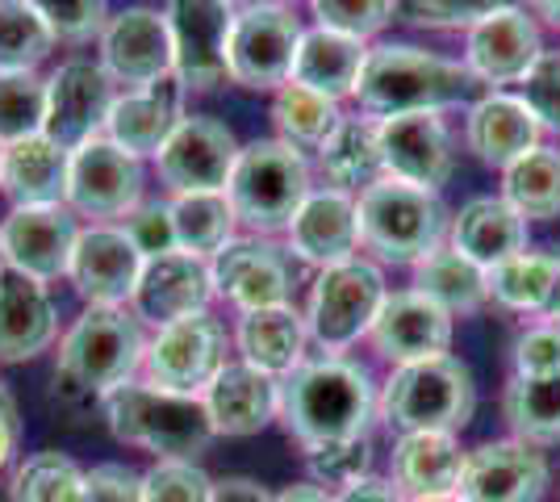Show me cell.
<instances>
[{
    "instance_id": "obj_1",
    "label": "cell",
    "mask_w": 560,
    "mask_h": 502,
    "mask_svg": "<svg viewBox=\"0 0 560 502\" xmlns=\"http://www.w3.org/2000/svg\"><path fill=\"white\" fill-rule=\"evenodd\" d=\"M376 407L373 373L343 357L305 360L280 382V423L305 453L369 435Z\"/></svg>"
},
{
    "instance_id": "obj_2",
    "label": "cell",
    "mask_w": 560,
    "mask_h": 502,
    "mask_svg": "<svg viewBox=\"0 0 560 502\" xmlns=\"http://www.w3.org/2000/svg\"><path fill=\"white\" fill-rule=\"evenodd\" d=\"M147 360V335L126 306H89L59 339L55 385L63 402H101L117 385L135 382Z\"/></svg>"
},
{
    "instance_id": "obj_3",
    "label": "cell",
    "mask_w": 560,
    "mask_h": 502,
    "mask_svg": "<svg viewBox=\"0 0 560 502\" xmlns=\"http://www.w3.org/2000/svg\"><path fill=\"white\" fill-rule=\"evenodd\" d=\"M472 75L465 63L431 55L406 43L369 47L364 72L355 84V101L369 118H397V114H444L472 93Z\"/></svg>"
},
{
    "instance_id": "obj_4",
    "label": "cell",
    "mask_w": 560,
    "mask_h": 502,
    "mask_svg": "<svg viewBox=\"0 0 560 502\" xmlns=\"http://www.w3.org/2000/svg\"><path fill=\"white\" fill-rule=\"evenodd\" d=\"M101 410L121 444L147 448L160 460H197L213 440L210 410L201 398L167 394L151 382L117 385L101 398Z\"/></svg>"
},
{
    "instance_id": "obj_5",
    "label": "cell",
    "mask_w": 560,
    "mask_h": 502,
    "mask_svg": "<svg viewBox=\"0 0 560 502\" xmlns=\"http://www.w3.org/2000/svg\"><path fill=\"white\" fill-rule=\"evenodd\" d=\"M310 192H314V180H310L305 155L280 139H256L243 147L226 185L238 226L264 240L289 231V222Z\"/></svg>"
},
{
    "instance_id": "obj_6",
    "label": "cell",
    "mask_w": 560,
    "mask_h": 502,
    "mask_svg": "<svg viewBox=\"0 0 560 502\" xmlns=\"http://www.w3.org/2000/svg\"><path fill=\"white\" fill-rule=\"evenodd\" d=\"M360 214V247H369L385 264H422L440 252L452 231L440 192L415 189L381 176L373 189L355 197Z\"/></svg>"
},
{
    "instance_id": "obj_7",
    "label": "cell",
    "mask_w": 560,
    "mask_h": 502,
    "mask_svg": "<svg viewBox=\"0 0 560 502\" xmlns=\"http://www.w3.org/2000/svg\"><path fill=\"white\" fill-rule=\"evenodd\" d=\"M477 407V385L465 360L431 357L415 364H397L394 377L381 389V415L406 431H456L468 428Z\"/></svg>"
},
{
    "instance_id": "obj_8",
    "label": "cell",
    "mask_w": 560,
    "mask_h": 502,
    "mask_svg": "<svg viewBox=\"0 0 560 502\" xmlns=\"http://www.w3.org/2000/svg\"><path fill=\"white\" fill-rule=\"evenodd\" d=\"M385 297H389L385 272L373 260H364V256H355L348 264H335V268H323L314 289H310V311H305L310 339L327 357H339L360 335L373 331Z\"/></svg>"
},
{
    "instance_id": "obj_9",
    "label": "cell",
    "mask_w": 560,
    "mask_h": 502,
    "mask_svg": "<svg viewBox=\"0 0 560 502\" xmlns=\"http://www.w3.org/2000/svg\"><path fill=\"white\" fill-rule=\"evenodd\" d=\"M302 34V22L284 4L259 0L252 9H238L231 30V50H226L231 84L252 89V93H277V89H284L293 80Z\"/></svg>"
},
{
    "instance_id": "obj_10",
    "label": "cell",
    "mask_w": 560,
    "mask_h": 502,
    "mask_svg": "<svg viewBox=\"0 0 560 502\" xmlns=\"http://www.w3.org/2000/svg\"><path fill=\"white\" fill-rule=\"evenodd\" d=\"M222 369H226V331L210 311L188 314L172 327H160L155 339H147L142 382H151L155 389L201 398Z\"/></svg>"
},
{
    "instance_id": "obj_11",
    "label": "cell",
    "mask_w": 560,
    "mask_h": 502,
    "mask_svg": "<svg viewBox=\"0 0 560 502\" xmlns=\"http://www.w3.org/2000/svg\"><path fill=\"white\" fill-rule=\"evenodd\" d=\"M142 206V160L105 135L71 151L68 210L89 222L121 226Z\"/></svg>"
},
{
    "instance_id": "obj_12",
    "label": "cell",
    "mask_w": 560,
    "mask_h": 502,
    "mask_svg": "<svg viewBox=\"0 0 560 502\" xmlns=\"http://www.w3.org/2000/svg\"><path fill=\"white\" fill-rule=\"evenodd\" d=\"M231 0H167L164 17L172 34V59H176V80L192 93H210L226 72V50H231L234 30Z\"/></svg>"
},
{
    "instance_id": "obj_13",
    "label": "cell",
    "mask_w": 560,
    "mask_h": 502,
    "mask_svg": "<svg viewBox=\"0 0 560 502\" xmlns=\"http://www.w3.org/2000/svg\"><path fill=\"white\" fill-rule=\"evenodd\" d=\"M243 147L234 143L231 126L210 118V114H192L172 130V139L155 155V172L167 185L172 197L180 192H226L231 185L234 160Z\"/></svg>"
},
{
    "instance_id": "obj_14",
    "label": "cell",
    "mask_w": 560,
    "mask_h": 502,
    "mask_svg": "<svg viewBox=\"0 0 560 502\" xmlns=\"http://www.w3.org/2000/svg\"><path fill=\"white\" fill-rule=\"evenodd\" d=\"M96 43H101L96 63L126 93H139V89L164 80V75H176L172 34H167V17L160 9H147V4L121 9L105 22Z\"/></svg>"
},
{
    "instance_id": "obj_15",
    "label": "cell",
    "mask_w": 560,
    "mask_h": 502,
    "mask_svg": "<svg viewBox=\"0 0 560 502\" xmlns=\"http://www.w3.org/2000/svg\"><path fill=\"white\" fill-rule=\"evenodd\" d=\"M117 101V84L93 59H68L47 75V135L63 151L93 143L105 135V121Z\"/></svg>"
},
{
    "instance_id": "obj_16",
    "label": "cell",
    "mask_w": 560,
    "mask_h": 502,
    "mask_svg": "<svg viewBox=\"0 0 560 502\" xmlns=\"http://www.w3.org/2000/svg\"><path fill=\"white\" fill-rule=\"evenodd\" d=\"M213 293H222L238 311H268L293 302V264L289 252L264 235H234L210 260Z\"/></svg>"
},
{
    "instance_id": "obj_17",
    "label": "cell",
    "mask_w": 560,
    "mask_h": 502,
    "mask_svg": "<svg viewBox=\"0 0 560 502\" xmlns=\"http://www.w3.org/2000/svg\"><path fill=\"white\" fill-rule=\"evenodd\" d=\"M80 240V218L68 206H22L0 218V256L34 281L68 277L71 252Z\"/></svg>"
},
{
    "instance_id": "obj_18",
    "label": "cell",
    "mask_w": 560,
    "mask_h": 502,
    "mask_svg": "<svg viewBox=\"0 0 560 502\" xmlns=\"http://www.w3.org/2000/svg\"><path fill=\"white\" fill-rule=\"evenodd\" d=\"M381 167L389 180L440 192L452 176V130L444 114H397L376 121Z\"/></svg>"
},
{
    "instance_id": "obj_19",
    "label": "cell",
    "mask_w": 560,
    "mask_h": 502,
    "mask_svg": "<svg viewBox=\"0 0 560 502\" xmlns=\"http://www.w3.org/2000/svg\"><path fill=\"white\" fill-rule=\"evenodd\" d=\"M142 272V252L121 226L89 222L71 252L68 281L89 306H130Z\"/></svg>"
},
{
    "instance_id": "obj_20",
    "label": "cell",
    "mask_w": 560,
    "mask_h": 502,
    "mask_svg": "<svg viewBox=\"0 0 560 502\" xmlns=\"http://www.w3.org/2000/svg\"><path fill=\"white\" fill-rule=\"evenodd\" d=\"M544 55V43H539V25L527 9L518 4H506L490 13L486 22H477L465 38V68L477 84H490L493 93L506 89V84H518L523 75L532 72Z\"/></svg>"
},
{
    "instance_id": "obj_21",
    "label": "cell",
    "mask_w": 560,
    "mask_h": 502,
    "mask_svg": "<svg viewBox=\"0 0 560 502\" xmlns=\"http://www.w3.org/2000/svg\"><path fill=\"white\" fill-rule=\"evenodd\" d=\"M213 297L210 260L188 256V252H167L142 260L139 285L130 297V311L139 323H151L155 331L172 327L188 314H201Z\"/></svg>"
},
{
    "instance_id": "obj_22",
    "label": "cell",
    "mask_w": 560,
    "mask_h": 502,
    "mask_svg": "<svg viewBox=\"0 0 560 502\" xmlns=\"http://www.w3.org/2000/svg\"><path fill=\"white\" fill-rule=\"evenodd\" d=\"M284 252L293 260L310 268H335V264L355 260L360 252V214H355V197L343 189H314L302 201V210L293 214L284 231Z\"/></svg>"
},
{
    "instance_id": "obj_23",
    "label": "cell",
    "mask_w": 560,
    "mask_h": 502,
    "mask_svg": "<svg viewBox=\"0 0 560 502\" xmlns=\"http://www.w3.org/2000/svg\"><path fill=\"white\" fill-rule=\"evenodd\" d=\"M548 490V460L523 440H493L465 456V502H539Z\"/></svg>"
},
{
    "instance_id": "obj_24",
    "label": "cell",
    "mask_w": 560,
    "mask_h": 502,
    "mask_svg": "<svg viewBox=\"0 0 560 502\" xmlns=\"http://www.w3.org/2000/svg\"><path fill=\"white\" fill-rule=\"evenodd\" d=\"M369 339H373L376 352L385 360H394V364L447 357V348H452V314L444 306H435L419 289H401V293L385 297Z\"/></svg>"
},
{
    "instance_id": "obj_25",
    "label": "cell",
    "mask_w": 560,
    "mask_h": 502,
    "mask_svg": "<svg viewBox=\"0 0 560 502\" xmlns=\"http://www.w3.org/2000/svg\"><path fill=\"white\" fill-rule=\"evenodd\" d=\"M185 84L176 75H164L139 93H117L105 139L130 155H160V147L172 139V130L185 121Z\"/></svg>"
},
{
    "instance_id": "obj_26",
    "label": "cell",
    "mask_w": 560,
    "mask_h": 502,
    "mask_svg": "<svg viewBox=\"0 0 560 502\" xmlns=\"http://www.w3.org/2000/svg\"><path fill=\"white\" fill-rule=\"evenodd\" d=\"M59 339L55 302L43 281L0 264V360H34Z\"/></svg>"
},
{
    "instance_id": "obj_27",
    "label": "cell",
    "mask_w": 560,
    "mask_h": 502,
    "mask_svg": "<svg viewBox=\"0 0 560 502\" xmlns=\"http://www.w3.org/2000/svg\"><path fill=\"white\" fill-rule=\"evenodd\" d=\"M201 402L210 410L213 435H256L280 415V382L238 360L213 377Z\"/></svg>"
},
{
    "instance_id": "obj_28",
    "label": "cell",
    "mask_w": 560,
    "mask_h": 502,
    "mask_svg": "<svg viewBox=\"0 0 560 502\" xmlns=\"http://www.w3.org/2000/svg\"><path fill=\"white\" fill-rule=\"evenodd\" d=\"M465 139H468V151L481 164L506 172L514 160H523L527 151L539 147V121L523 105V96L490 93L468 105Z\"/></svg>"
},
{
    "instance_id": "obj_29",
    "label": "cell",
    "mask_w": 560,
    "mask_h": 502,
    "mask_svg": "<svg viewBox=\"0 0 560 502\" xmlns=\"http://www.w3.org/2000/svg\"><path fill=\"white\" fill-rule=\"evenodd\" d=\"M447 247H456L460 256L490 272L498 264L527 252V218L518 214L506 197H472L460 206V214L452 218Z\"/></svg>"
},
{
    "instance_id": "obj_30",
    "label": "cell",
    "mask_w": 560,
    "mask_h": 502,
    "mask_svg": "<svg viewBox=\"0 0 560 502\" xmlns=\"http://www.w3.org/2000/svg\"><path fill=\"white\" fill-rule=\"evenodd\" d=\"M71 151L50 143L47 135H34L13 147H0V192L22 206H68Z\"/></svg>"
},
{
    "instance_id": "obj_31",
    "label": "cell",
    "mask_w": 560,
    "mask_h": 502,
    "mask_svg": "<svg viewBox=\"0 0 560 502\" xmlns=\"http://www.w3.org/2000/svg\"><path fill=\"white\" fill-rule=\"evenodd\" d=\"M465 456L447 431H406L394 444V486L410 502L447 499L460 490Z\"/></svg>"
},
{
    "instance_id": "obj_32",
    "label": "cell",
    "mask_w": 560,
    "mask_h": 502,
    "mask_svg": "<svg viewBox=\"0 0 560 502\" xmlns=\"http://www.w3.org/2000/svg\"><path fill=\"white\" fill-rule=\"evenodd\" d=\"M234 339H238V352H243V360H247L252 369L284 382L293 369H302L305 364V339H310V327H305V314H298L293 311V302H289V306L247 311L243 318H238Z\"/></svg>"
},
{
    "instance_id": "obj_33",
    "label": "cell",
    "mask_w": 560,
    "mask_h": 502,
    "mask_svg": "<svg viewBox=\"0 0 560 502\" xmlns=\"http://www.w3.org/2000/svg\"><path fill=\"white\" fill-rule=\"evenodd\" d=\"M364 59H369V47L360 38L314 25L302 34L298 63H293V84H302L318 96H330V101H343V96H355Z\"/></svg>"
},
{
    "instance_id": "obj_34",
    "label": "cell",
    "mask_w": 560,
    "mask_h": 502,
    "mask_svg": "<svg viewBox=\"0 0 560 502\" xmlns=\"http://www.w3.org/2000/svg\"><path fill=\"white\" fill-rule=\"evenodd\" d=\"M318 164L323 176L330 180V189H343L351 197H360L364 189H373L385 176L381 167V135H376V118H360V114H343V121L330 130V139L318 147Z\"/></svg>"
},
{
    "instance_id": "obj_35",
    "label": "cell",
    "mask_w": 560,
    "mask_h": 502,
    "mask_svg": "<svg viewBox=\"0 0 560 502\" xmlns=\"http://www.w3.org/2000/svg\"><path fill=\"white\" fill-rule=\"evenodd\" d=\"M415 289L427 293L435 306H444L452 318L477 314L490 302V272L444 243L440 252H431L422 264H415Z\"/></svg>"
},
{
    "instance_id": "obj_36",
    "label": "cell",
    "mask_w": 560,
    "mask_h": 502,
    "mask_svg": "<svg viewBox=\"0 0 560 502\" xmlns=\"http://www.w3.org/2000/svg\"><path fill=\"white\" fill-rule=\"evenodd\" d=\"M560 285V252H523L490 268V297L518 314H544Z\"/></svg>"
},
{
    "instance_id": "obj_37",
    "label": "cell",
    "mask_w": 560,
    "mask_h": 502,
    "mask_svg": "<svg viewBox=\"0 0 560 502\" xmlns=\"http://www.w3.org/2000/svg\"><path fill=\"white\" fill-rule=\"evenodd\" d=\"M172 226H176L180 252L213 260L234 240L238 218H234L226 192H180V197H172Z\"/></svg>"
},
{
    "instance_id": "obj_38",
    "label": "cell",
    "mask_w": 560,
    "mask_h": 502,
    "mask_svg": "<svg viewBox=\"0 0 560 502\" xmlns=\"http://www.w3.org/2000/svg\"><path fill=\"white\" fill-rule=\"evenodd\" d=\"M502 197L511 201L527 222H552L560 218V151L539 143L523 160L502 172Z\"/></svg>"
},
{
    "instance_id": "obj_39",
    "label": "cell",
    "mask_w": 560,
    "mask_h": 502,
    "mask_svg": "<svg viewBox=\"0 0 560 502\" xmlns=\"http://www.w3.org/2000/svg\"><path fill=\"white\" fill-rule=\"evenodd\" d=\"M272 121H277L280 143L298 147L305 155V151H318V147L327 143L330 130L343 121V109H339V101L310 93V89L289 80L272 96Z\"/></svg>"
},
{
    "instance_id": "obj_40",
    "label": "cell",
    "mask_w": 560,
    "mask_h": 502,
    "mask_svg": "<svg viewBox=\"0 0 560 502\" xmlns=\"http://www.w3.org/2000/svg\"><path fill=\"white\" fill-rule=\"evenodd\" d=\"M506 423L523 444H560V377H514L506 385Z\"/></svg>"
},
{
    "instance_id": "obj_41",
    "label": "cell",
    "mask_w": 560,
    "mask_h": 502,
    "mask_svg": "<svg viewBox=\"0 0 560 502\" xmlns=\"http://www.w3.org/2000/svg\"><path fill=\"white\" fill-rule=\"evenodd\" d=\"M9 502H84V469L63 453H34L13 474Z\"/></svg>"
},
{
    "instance_id": "obj_42",
    "label": "cell",
    "mask_w": 560,
    "mask_h": 502,
    "mask_svg": "<svg viewBox=\"0 0 560 502\" xmlns=\"http://www.w3.org/2000/svg\"><path fill=\"white\" fill-rule=\"evenodd\" d=\"M47 126V80L38 72H0V147L43 135Z\"/></svg>"
},
{
    "instance_id": "obj_43",
    "label": "cell",
    "mask_w": 560,
    "mask_h": 502,
    "mask_svg": "<svg viewBox=\"0 0 560 502\" xmlns=\"http://www.w3.org/2000/svg\"><path fill=\"white\" fill-rule=\"evenodd\" d=\"M55 50V34L22 0H0V72H38Z\"/></svg>"
},
{
    "instance_id": "obj_44",
    "label": "cell",
    "mask_w": 560,
    "mask_h": 502,
    "mask_svg": "<svg viewBox=\"0 0 560 502\" xmlns=\"http://www.w3.org/2000/svg\"><path fill=\"white\" fill-rule=\"evenodd\" d=\"M511 0H394V22L415 30H472Z\"/></svg>"
},
{
    "instance_id": "obj_45",
    "label": "cell",
    "mask_w": 560,
    "mask_h": 502,
    "mask_svg": "<svg viewBox=\"0 0 560 502\" xmlns=\"http://www.w3.org/2000/svg\"><path fill=\"white\" fill-rule=\"evenodd\" d=\"M22 4L38 13V22L55 34V43L101 38V30L109 22V4L105 0H22Z\"/></svg>"
},
{
    "instance_id": "obj_46",
    "label": "cell",
    "mask_w": 560,
    "mask_h": 502,
    "mask_svg": "<svg viewBox=\"0 0 560 502\" xmlns=\"http://www.w3.org/2000/svg\"><path fill=\"white\" fill-rule=\"evenodd\" d=\"M213 481L197 460H155L142 474V502H210Z\"/></svg>"
},
{
    "instance_id": "obj_47",
    "label": "cell",
    "mask_w": 560,
    "mask_h": 502,
    "mask_svg": "<svg viewBox=\"0 0 560 502\" xmlns=\"http://www.w3.org/2000/svg\"><path fill=\"white\" fill-rule=\"evenodd\" d=\"M310 9H314L323 30L348 34L360 43L376 38L385 25L394 22V0H310Z\"/></svg>"
},
{
    "instance_id": "obj_48",
    "label": "cell",
    "mask_w": 560,
    "mask_h": 502,
    "mask_svg": "<svg viewBox=\"0 0 560 502\" xmlns=\"http://www.w3.org/2000/svg\"><path fill=\"white\" fill-rule=\"evenodd\" d=\"M305 465L314 474V486H339L348 490L351 481L369 478V465H373V440L360 435V440H343V444H323L314 453H305Z\"/></svg>"
},
{
    "instance_id": "obj_49",
    "label": "cell",
    "mask_w": 560,
    "mask_h": 502,
    "mask_svg": "<svg viewBox=\"0 0 560 502\" xmlns=\"http://www.w3.org/2000/svg\"><path fill=\"white\" fill-rule=\"evenodd\" d=\"M518 96L539 121V130L560 135V50H544L532 72L518 80Z\"/></svg>"
},
{
    "instance_id": "obj_50",
    "label": "cell",
    "mask_w": 560,
    "mask_h": 502,
    "mask_svg": "<svg viewBox=\"0 0 560 502\" xmlns=\"http://www.w3.org/2000/svg\"><path fill=\"white\" fill-rule=\"evenodd\" d=\"M121 231L142 252V260L180 252L176 247V226H172V201H142L139 210L121 222Z\"/></svg>"
},
{
    "instance_id": "obj_51",
    "label": "cell",
    "mask_w": 560,
    "mask_h": 502,
    "mask_svg": "<svg viewBox=\"0 0 560 502\" xmlns=\"http://www.w3.org/2000/svg\"><path fill=\"white\" fill-rule=\"evenodd\" d=\"M514 377H560V327L536 323L514 343Z\"/></svg>"
},
{
    "instance_id": "obj_52",
    "label": "cell",
    "mask_w": 560,
    "mask_h": 502,
    "mask_svg": "<svg viewBox=\"0 0 560 502\" xmlns=\"http://www.w3.org/2000/svg\"><path fill=\"white\" fill-rule=\"evenodd\" d=\"M84 502H142V478L126 465H96L84 474Z\"/></svg>"
},
{
    "instance_id": "obj_53",
    "label": "cell",
    "mask_w": 560,
    "mask_h": 502,
    "mask_svg": "<svg viewBox=\"0 0 560 502\" xmlns=\"http://www.w3.org/2000/svg\"><path fill=\"white\" fill-rule=\"evenodd\" d=\"M335 502H410L394 481H381V478H360L351 481L348 490H339Z\"/></svg>"
},
{
    "instance_id": "obj_54",
    "label": "cell",
    "mask_w": 560,
    "mask_h": 502,
    "mask_svg": "<svg viewBox=\"0 0 560 502\" xmlns=\"http://www.w3.org/2000/svg\"><path fill=\"white\" fill-rule=\"evenodd\" d=\"M210 502H272V494L252 478H226V481H213Z\"/></svg>"
},
{
    "instance_id": "obj_55",
    "label": "cell",
    "mask_w": 560,
    "mask_h": 502,
    "mask_svg": "<svg viewBox=\"0 0 560 502\" xmlns=\"http://www.w3.org/2000/svg\"><path fill=\"white\" fill-rule=\"evenodd\" d=\"M18 407H0V469L13 460V448H18Z\"/></svg>"
},
{
    "instance_id": "obj_56",
    "label": "cell",
    "mask_w": 560,
    "mask_h": 502,
    "mask_svg": "<svg viewBox=\"0 0 560 502\" xmlns=\"http://www.w3.org/2000/svg\"><path fill=\"white\" fill-rule=\"evenodd\" d=\"M272 502H335V494L323 490V486H289V490L277 494Z\"/></svg>"
},
{
    "instance_id": "obj_57",
    "label": "cell",
    "mask_w": 560,
    "mask_h": 502,
    "mask_svg": "<svg viewBox=\"0 0 560 502\" xmlns=\"http://www.w3.org/2000/svg\"><path fill=\"white\" fill-rule=\"evenodd\" d=\"M527 9H532V17L560 25V0H527Z\"/></svg>"
},
{
    "instance_id": "obj_58",
    "label": "cell",
    "mask_w": 560,
    "mask_h": 502,
    "mask_svg": "<svg viewBox=\"0 0 560 502\" xmlns=\"http://www.w3.org/2000/svg\"><path fill=\"white\" fill-rule=\"evenodd\" d=\"M539 323H548V327H560V285L552 293V302H548V311L539 314Z\"/></svg>"
},
{
    "instance_id": "obj_59",
    "label": "cell",
    "mask_w": 560,
    "mask_h": 502,
    "mask_svg": "<svg viewBox=\"0 0 560 502\" xmlns=\"http://www.w3.org/2000/svg\"><path fill=\"white\" fill-rule=\"evenodd\" d=\"M0 407H13V394L4 389V382H0Z\"/></svg>"
},
{
    "instance_id": "obj_60",
    "label": "cell",
    "mask_w": 560,
    "mask_h": 502,
    "mask_svg": "<svg viewBox=\"0 0 560 502\" xmlns=\"http://www.w3.org/2000/svg\"><path fill=\"white\" fill-rule=\"evenodd\" d=\"M419 502H465L460 494H447V499H419Z\"/></svg>"
},
{
    "instance_id": "obj_61",
    "label": "cell",
    "mask_w": 560,
    "mask_h": 502,
    "mask_svg": "<svg viewBox=\"0 0 560 502\" xmlns=\"http://www.w3.org/2000/svg\"><path fill=\"white\" fill-rule=\"evenodd\" d=\"M234 9H252V4H259V0H231Z\"/></svg>"
},
{
    "instance_id": "obj_62",
    "label": "cell",
    "mask_w": 560,
    "mask_h": 502,
    "mask_svg": "<svg viewBox=\"0 0 560 502\" xmlns=\"http://www.w3.org/2000/svg\"><path fill=\"white\" fill-rule=\"evenodd\" d=\"M268 4H284V9H289V4H298V0H268Z\"/></svg>"
},
{
    "instance_id": "obj_63",
    "label": "cell",
    "mask_w": 560,
    "mask_h": 502,
    "mask_svg": "<svg viewBox=\"0 0 560 502\" xmlns=\"http://www.w3.org/2000/svg\"><path fill=\"white\" fill-rule=\"evenodd\" d=\"M0 264H4V256H0Z\"/></svg>"
}]
</instances>
